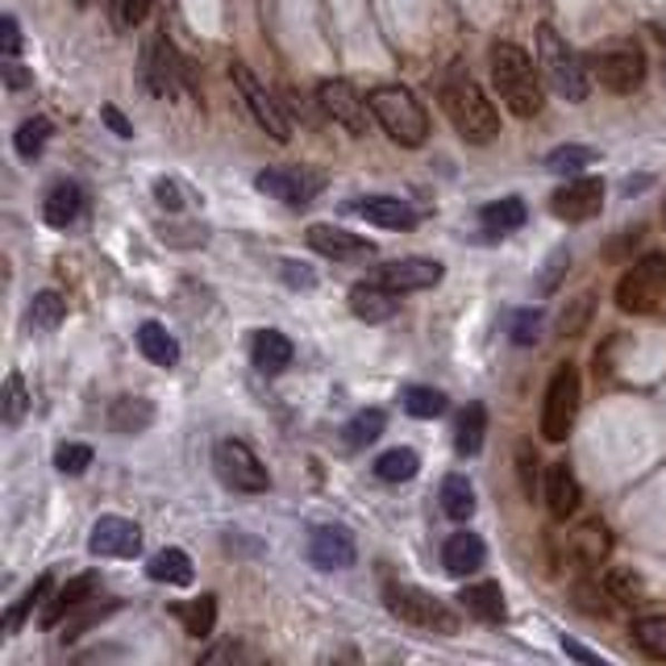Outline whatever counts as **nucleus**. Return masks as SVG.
Listing matches in <instances>:
<instances>
[{
	"mask_svg": "<svg viewBox=\"0 0 666 666\" xmlns=\"http://www.w3.org/2000/svg\"><path fill=\"white\" fill-rule=\"evenodd\" d=\"M438 100H442L450 126L459 129L462 143L471 146H488L500 134V112L488 100V92L476 84V76L467 67H445L442 84H438Z\"/></svg>",
	"mask_w": 666,
	"mask_h": 666,
	"instance_id": "1",
	"label": "nucleus"
},
{
	"mask_svg": "<svg viewBox=\"0 0 666 666\" xmlns=\"http://www.w3.org/2000/svg\"><path fill=\"white\" fill-rule=\"evenodd\" d=\"M488 63H492V84L500 100L508 105L512 117H538L541 105H546V88H541V76L533 59L525 55L517 42H496L488 50Z\"/></svg>",
	"mask_w": 666,
	"mask_h": 666,
	"instance_id": "2",
	"label": "nucleus"
},
{
	"mask_svg": "<svg viewBox=\"0 0 666 666\" xmlns=\"http://www.w3.org/2000/svg\"><path fill=\"white\" fill-rule=\"evenodd\" d=\"M371 109H375V121L383 126V134L392 138L396 146L404 150H417V146H425L429 138V112L425 105L413 96V88H404V84H380V88H371Z\"/></svg>",
	"mask_w": 666,
	"mask_h": 666,
	"instance_id": "3",
	"label": "nucleus"
},
{
	"mask_svg": "<svg viewBox=\"0 0 666 666\" xmlns=\"http://www.w3.org/2000/svg\"><path fill=\"white\" fill-rule=\"evenodd\" d=\"M538 67L546 84L555 88L562 100H587V88H591V71L584 67V59L575 55V47L555 30V26H538Z\"/></svg>",
	"mask_w": 666,
	"mask_h": 666,
	"instance_id": "4",
	"label": "nucleus"
},
{
	"mask_svg": "<svg viewBox=\"0 0 666 666\" xmlns=\"http://www.w3.org/2000/svg\"><path fill=\"white\" fill-rule=\"evenodd\" d=\"M587 71H591L608 92L625 96V92H637V88L646 84L650 63H646V50L637 47L634 38H620V42H608V47L596 50Z\"/></svg>",
	"mask_w": 666,
	"mask_h": 666,
	"instance_id": "5",
	"label": "nucleus"
},
{
	"mask_svg": "<svg viewBox=\"0 0 666 666\" xmlns=\"http://www.w3.org/2000/svg\"><path fill=\"white\" fill-rule=\"evenodd\" d=\"M383 600H388V613L400 617L404 625H413V629H429V634H459V617L445 608L438 596H429L421 587L413 584H392L383 591Z\"/></svg>",
	"mask_w": 666,
	"mask_h": 666,
	"instance_id": "6",
	"label": "nucleus"
},
{
	"mask_svg": "<svg viewBox=\"0 0 666 666\" xmlns=\"http://www.w3.org/2000/svg\"><path fill=\"white\" fill-rule=\"evenodd\" d=\"M666 301V254H646L620 275L617 304L620 313H654Z\"/></svg>",
	"mask_w": 666,
	"mask_h": 666,
	"instance_id": "7",
	"label": "nucleus"
},
{
	"mask_svg": "<svg viewBox=\"0 0 666 666\" xmlns=\"http://www.w3.org/2000/svg\"><path fill=\"white\" fill-rule=\"evenodd\" d=\"M213 467H217L225 488H234V492L258 496L271 488V476H267V467H263V459H258L242 438H222V442L213 445Z\"/></svg>",
	"mask_w": 666,
	"mask_h": 666,
	"instance_id": "8",
	"label": "nucleus"
},
{
	"mask_svg": "<svg viewBox=\"0 0 666 666\" xmlns=\"http://www.w3.org/2000/svg\"><path fill=\"white\" fill-rule=\"evenodd\" d=\"M579 396H584L579 371L571 363H562L555 371L550 388H546V404H541V438L546 442H562L571 433L575 417H579Z\"/></svg>",
	"mask_w": 666,
	"mask_h": 666,
	"instance_id": "9",
	"label": "nucleus"
},
{
	"mask_svg": "<svg viewBox=\"0 0 666 666\" xmlns=\"http://www.w3.org/2000/svg\"><path fill=\"white\" fill-rule=\"evenodd\" d=\"M254 188L263 192V196H271V200H284L287 208H304L325 192V175L317 167L287 163V167H267V172L254 175Z\"/></svg>",
	"mask_w": 666,
	"mask_h": 666,
	"instance_id": "10",
	"label": "nucleus"
},
{
	"mask_svg": "<svg viewBox=\"0 0 666 666\" xmlns=\"http://www.w3.org/2000/svg\"><path fill=\"white\" fill-rule=\"evenodd\" d=\"M229 76H234V88H238V96H242V105H246V112L254 117V126L263 129V134H271L275 143H287V138H292V129H287V117L280 112V105L271 100L267 88L254 80L251 67H246V63H234V67H229Z\"/></svg>",
	"mask_w": 666,
	"mask_h": 666,
	"instance_id": "11",
	"label": "nucleus"
},
{
	"mask_svg": "<svg viewBox=\"0 0 666 666\" xmlns=\"http://www.w3.org/2000/svg\"><path fill=\"white\" fill-rule=\"evenodd\" d=\"M317 100L321 109L330 112L337 126L346 129V134H354V138H363L366 129H371V117H375V109H371V100L366 96H359V88L346 80H325L317 88Z\"/></svg>",
	"mask_w": 666,
	"mask_h": 666,
	"instance_id": "12",
	"label": "nucleus"
},
{
	"mask_svg": "<svg viewBox=\"0 0 666 666\" xmlns=\"http://www.w3.org/2000/svg\"><path fill=\"white\" fill-rule=\"evenodd\" d=\"M179 80H184L179 55H175V47L163 33H155L143 47V84L155 96H167V100H172V96H179Z\"/></svg>",
	"mask_w": 666,
	"mask_h": 666,
	"instance_id": "13",
	"label": "nucleus"
},
{
	"mask_svg": "<svg viewBox=\"0 0 666 666\" xmlns=\"http://www.w3.org/2000/svg\"><path fill=\"white\" fill-rule=\"evenodd\" d=\"M604 208V179L591 175H575L567 188H558L550 196V213L558 222H591Z\"/></svg>",
	"mask_w": 666,
	"mask_h": 666,
	"instance_id": "14",
	"label": "nucleus"
},
{
	"mask_svg": "<svg viewBox=\"0 0 666 666\" xmlns=\"http://www.w3.org/2000/svg\"><path fill=\"white\" fill-rule=\"evenodd\" d=\"M445 267L438 263V258H392V263H383L380 271H375V280H380L383 287H392V292H425V287L442 284Z\"/></svg>",
	"mask_w": 666,
	"mask_h": 666,
	"instance_id": "15",
	"label": "nucleus"
},
{
	"mask_svg": "<svg viewBox=\"0 0 666 666\" xmlns=\"http://www.w3.org/2000/svg\"><path fill=\"white\" fill-rule=\"evenodd\" d=\"M308 246L317 254H325V258H333V263H366V258H375V246L366 238H359V234H350V229H342V225H308Z\"/></svg>",
	"mask_w": 666,
	"mask_h": 666,
	"instance_id": "16",
	"label": "nucleus"
},
{
	"mask_svg": "<svg viewBox=\"0 0 666 666\" xmlns=\"http://www.w3.org/2000/svg\"><path fill=\"white\" fill-rule=\"evenodd\" d=\"M88 550L96 558H134L143 550V529L134 521H126V517H100L92 525Z\"/></svg>",
	"mask_w": 666,
	"mask_h": 666,
	"instance_id": "17",
	"label": "nucleus"
},
{
	"mask_svg": "<svg viewBox=\"0 0 666 666\" xmlns=\"http://www.w3.org/2000/svg\"><path fill=\"white\" fill-rule=\"evenodd\" d=\"M354 538H350L346 529H337V525H317L313 533H308V562L317 567V571H346L354 567Z\"/></svg>",
	"mask_w": 666,
	"mask_h": 666,
	"instance_id": "18",
	"label": "nucleus"
},
{
	"mask_svg": "<svg viewBox=\"0 0 666 666\" xmlns=\"http://www.w3.org/2000/svg\"><path fill=\"white\" fill-rule=\"evenodd\" d=\"M608 550H613V538H608V525L604 521H584L562 541V555H567L571 567H600Z\"/></svg>",
	"mask_w": 666,
	"mask_h": 666,
	"instance_id": "19",
	"label": "nucleus"
},
{
	"mask_svg": "<svg viewBox=\"0 0 666 666\" xmlns=\"http://www.w3.org/2000/svg\"><path fill=\"white\" fill-rule=\"evenodd\" d=\"M396 308H400V292L383 287L380 280H366V284L350 287V313L359 321H366V325L396 317Z\"/></svg>",
	"mask_w": 666,
	"mask_h": 666,
	"instance_id": "20",
	"label": "nucleus"
},
{
	"mask_svg": "<svg viewBox=\"0 0 666 666\" xmlns=\"http://www.w3.org/2000/svg\"><path fill=\"white\" fill-rule=\"evenodd\" d=\"M579 500H584V488H579V479L567 462H555L550 471H546V508H550V517L555 521H567L579 512Z\"/></svg>",
	"mask_w": 666,
	"mask_h": 666,
	"instance_id": "21",
	"label": "nucleus"
},
{
	"mask_svg": "<svg viewBox=\"0 0 666 666\" xmlns=\"http://www.w3.org/2000/svg\"><path fill=\"white\" fill-rule=\"evenodd\" d=\"M483 558H488V546H483V538L479 533H450L442 546V567L454 579H467V575H476L479 567H483Z\"/></svg>",
	"mask_w": 666,
	"mask_h": 666,
	"instance_id": "22",
	"label": "nucleus"
},
{
	"mask_svg": "<svg viewBox=\"0 0 666 666\" xmlns=\"http://www.w3.org/2000/svg\"><path fill=\"white\" fill-rule=\"evenodd\" d=\"M359 217H366L371 225H380V229H413L417 225V208L409 200H400V196H366L354 205Z\"/></svg>",
	"mask_w": 666,
	"mask_h": 666,
	"instance_id": "23",
	"label": "nucleus"
},
{
	"mask_svg": "<svg viewBox=\"0 0 666 666\" xmlns=\"http://www.w3.org/2000/svg\"><path fill=\"white\" fill-rule=\"evenodd\" d=\"M292 354H296V346H292V342H287L280 330L254 333L251 359H254V366H258L263 375H280V371H287V366H292Z\"/></svg>",
	"mask_w": 666,
	"mask_h": 666,
	"instance_id": "24",
	"label": "nucleus"
},
{
	"mask_svg": "<svg viewBox=\"0 0 666 666\" xmlns=\"http://www.w3.org/2000/svg\"><path fill=\"white\" fill-rule=\"evenodd\" d=\"M96 587H100V579H96V575H76V579H67V584L55 591V600H50L42 625H59V620H63L71 608H80V604L92 600Z\"/></svg>",
	"mask_w": 666,
	"mask_h": 666,
	"instance_id": "25",
	"label": "nucleus"
},
{
	"mask_svg": "<svg viewBox=\"0 0 666 666\" xmlns=\"http://www.w3.org/2000/svg\"><path fill=\"white\" fill-rule=\"evenodd\" d=\"M462 608L471 613V617L488 620V625H500V620L508 617L505 613V591H500V584H471L462 587Z\"/></svg>",
	"mask_w": 666,
	"mask_h": 666,
	"instance_id": "26",
	"label": "nucleus"
},
{
	"mask_svg": "<svg viewBox=\"0 0 666 666\" xmlns=\"http://www.w3.org/2000/svg\"><path fill=\"white\" fill-rule=\"evenodd\" d=\"M84 208V188L80 184H55L47 196V205H42V217H47V225H55V229H67V225L80 217Z\"/></svg>",
	"mask_w": 666,
	"mask_h": 666,
	"instance_id": "27",
	"label": "nucleus"
},
{
	"mask_svg": "<svg viewBox=\"0 0 666 666\" xmlns=\"http://www.w3.org/2000/svg\"><path fill=\"white\" fill-rule=\"evenodd\" d=\"M138 350H143L146 363H155V366L179 363V342L163 330L159 321H143V325H138Z\"/></svg>",
	"mask_w": 666,
	"mask_h": 666,
	"instance_id": "28",
	"label": "nucleus"
},
{
	"mask_svg": "<svg viewBox=\"0 0 666 666\" xmlns=\"http://www.w3.org/2000/svg\"><path fill=\"white\" fill-rule=\"evenodd\" d=\"M155 421V404L150 400H143V396H121V400H112V409H109V429L112 433H143L146 425Z\"/></svg>",
	"mask_w": 666,
	"mask_h": 666,
	"instance_id": "29",
	"label": "nucleus"
},
{
	"mask_svg": "<svg viewBox=\"0 0 666 666\" xmlns=\"http://www.w3.org/2000/svg\"><path fill=\"white\" fill-rule=\"evenodd\" d=\"M146 575L155 584H172V587H188L192 584V558L179 550V546H167L159 555L146 562Z\"/></svg>",
	"mask_w": 666,
	"mask_h": 666,
	"instance_id": "30",
	"label": "nucleus"
},
{
	"mask_svg": "<svg viewBox=\"0 0 666 666\" xmlns=\"http://www.w3.org/2000/svg\"><path fill=\"white\" fill-rule=\"evenodd\" d=\"M525 217H529V208H525V200H517V196H505V200H492V205L479 208V222H483V229H488V234H508V229H521Z\"/></svg>",
	"mask_w": 666,
	"mask_h": 666,
	"instance_id": "31",
	"label": "nucleus"
},
{
	"mask_svg": "<svg viewBox=\"0 0 666 666\" xmlns=\"http://www.w3.org/2000/svg\"><path fill=\"white\" fill-rule=\"evenodd\" d=\"M483 433H488V409H483V404H467V409H462V417H459V433H454V450H459V454H467V459H471V454H479V450H483Z\"/></svg>",
	"mask_w": 666,
	"mask_h": 666,
	"instance_id": "32",
	"label": "nucleus"
},
{
	"mask_svg": "<svg viewBox=\"0 0 666 666\" xmlns=\"http://www.w3.org/2000/svg\"><path fill=\"white\" fill-rule=\"evenodd\" d=\"M442 512L450 521H471L476 517V488L467 483V476L442 479Z\"/></svg>",
	"mask_w": 666,
	"mask_h": 666,
	"instance_id": "33",
	"label": "nucleus"
},
{
	"mask_svg": "<svg viewBox=\"0 0 666 666\" xmlns=\"http://www.w3.org/2000/svg\"><path fill=\"white\" fill-rule=\"evenodd\" d=\"M417 471H421V459H417V450H409V445L383 450L380 459H375V476H380L383 483H409Z\"/></svg>",
	"mask_w": 666,
	"mask_h": 666,
	"instance_id": "34",
	"label": "nucleus"
},
{
	"mask_svg": "<svg viewBox=\"0 0 666 666\" xmlns=\"http://www.w3.org/2000/svg\"><path fill=\"white\" fill-rule=\"evenodd\" d=\"M400 404H404V413H409V417L433 421V417L445 413V392H438V388H425V383H413V388H404V392H400Z\"/></svg>",
	"mask_w": 666,
	"mask_h": 666,
	"instance_id": "35",
	"label": "nucleus"
},
{
	"mask_svg": "<svg viewBox=\"0 0 666 666\" xmlns=\"http://www.w3.org/2000/svg\"><path fill=\"white\" fill-rule=\"evenodd\" d=\"M67 317V301L59 296V292H38L30 304V330L33 333H50L59 330Z\"/></svg>",
	"mask_w": 666,
	"mask_h": 666,
	"instance_id": "36",
	"label": "nucleus"
},
{
	"mask_svg": "<svg viewBox=\"0 0 666 666\" xmlns=\"http://www.w3.org/2000/svg\"><path fill=\"white\" fill-rule=\"evenodd\" d=\"M383 425H388V413H383V409H363V413H354V421L346 425V445L350 450H363V445L380 442Z\"/></svg>",
	"mask_w": 666,
	"mask_h": 666,
	"instance_id": "37",
	"label": "nucleus"
},
{
	"mask_svg": "<svg viewBox=\"0 0 666 666\" xmlns=\"http://www.w3.org/2000/svg\"><path fill=\"white\" fill-rule=\"evenodd\" d=\"M634 646L646 654V658H666V617H637Z\"/></svg>",
	"mask_w": 666,
	"mask_h": 666,
	"instance_id": "38",
	"label": "nucleus"
},
{
	"mask_svg": "<svg viewBox=\"0 0 666 666\" xmlns=\"http://www.w3.org/2000/svg\"><path fill=\"white\" fill-rule=\"evenodd\" d=\"M591 163H596V150H591V146L567 143V146H558V150H550V155H546V172H555V175H579L584 167H591Z\"/></svg>",
	"mask_w": 666,
	"mask_h": 666,
	"instance_id": "39",
	"label": "nucleus"
},
{
	"mask_svg": "<svg viewBox=\"0 0 666 666\" xmlns=\"http://www.w3.org/2000/svg\"><path fill=\"white\" fill-rule=\"evenodd\" d=\"M175 617L184 620V629H188L192 637H208L213 625H217V600H213V596H200V600H192L188 608H175Z\"/></svg>",
	"mask_w": 666,
	"mask_h": 666,
	"instance_id": "40",
	"label": "nucleus"
},
{
	"mask_svg": "<svg viewBox=\"0 0 666 666\" xmlns=\"http://www.w3.org/2000/svg\"><path fill=\"white\" fill-rule=\"evenodd\" d=\"M50 143V121L47 117H30V121H21V129L13 134V146L21 159H38Z\"/></svg>",
	"mask_w": 666,
	"mask_h": 666,
	"instance_id": "41",
	"label": "nucleus"
},
{
	"mask_svg": "<svg viewBox=\"0 0 666 666\" xmlns=\"http://www.w3.org/2000/svg\"><path fill=\"white\" fill-rule=\"evenodd\" d=\"M604 587L617 604H646V584L629 571H608L604 575Z\"/></svg>",
	"mask_w": 666,
	"mask_h": 666,
	"instance_id": "42",
	"label": "nucleus"
},
{
	"mask_svg": "<svg viewBox=\"0 0 666 666\" xmlns=\"http://www.w3.org/2000/svg\"><path fill=\"white\" fill-rule=\"evenodd\" d=\"M26 409H30V392H26V380L21 375H9L4 380V404H0V413H4V425H17L21 417H26Z\"/></svg>",
	"mask_w": 666,
	"mask_h": 666,
	"instance_id": "43",
	"label": "nucleus"
},
{
	"mask_svg": "<svg viewBox=\"0 0 666 666\" xmlns=\"http://www.w3.org/2000/svg\"><path fill=\"white\" fill-rule=\"evenodd\" d=\"M47 596H50V575H42V579H38V584H33L30 591L21 596V604H13V608H9V617H4V634H13L17 625H21V620L33 613V604H42Z\"/></svg>",
	"mask_w": 666,
	"mask_h": 666,
	"instance_id": "44",
	"label": "nucleus"
},
{
	"mask_svg": "<svg viewBox=\"0 0 666 666\" xmlns=\"http://www.w3.org/2000/svg\"><path fill=\"white\" fill-rule=\"evenodd\" d=\"M55 467H59L63 476H84V471L92 467V445H84V442L59 445V454H55Z\"/></svg>",
	"mask_w": 666,
	"mask_h": 666,
	"instance_id": "45",
	"label": "nucleus"
},
{
	"mask_svg": "<svg viewBox=\"0 0 666 666\" xmlns=\"http://www.w3.org/2000/svg\"><path fill=\"white\" fill-rule=\"evenodd\" d=\"M538 330H541L538 308H521V313H512L508 333H512V342H517V346H533V342H538Z\"/></svg>",
	"mask_w": 666,
	"mask_h": 666,
	"instance_id": "46",
	"label": "nucleus"
},
{
	"mask_svg": "<svg viewBox=\"0 0 666 666\" xmlns=\"http://www.w3.org/2000/svg\"><path fill=\"white\" fill-rule=\"evenodd\" d=\"M575 600H579L584 613H608V604L604 600H613V596H608V587L604 584H579L575 587Z\"/></svg>",
	"mask_w": 666,
	"mask_h": 666,
	"instance_id": "47",
	"label": "nucleus"
},
{
	"mask_svg": "<svg viewBox=\"0 0 666 666\" xmlns=\"http://www.w3.org/2000/svg\"><path fill=\"white\" fill-rule=\"evenodd\" d=\"M517 462H521V488L533 496V483H538V454H533L529 445H521V450H517Z\"/></svg>",
	"mask_w": 666,
	"mask_h": 666,
	"instance_id": "48",
	"label": "nucleus"
},
{
	"mask_svg": "<svg viewBox=\"0 0 666 666\" xmlns=\"http://www.w3.org/2000/svg\"><path fill=\"white\" fill-rule=\"evenodd\" d=\"M155 196H159L163 208H179V205H184V188H179L175 179H159V184H155Z\"/></svg>",
	"mask_w": 666,
	"mask_h": 666,
	"instance_id": "49",
	"label": "nucleus"
},
{
	"mask_svg": "<svg viewBox=\"0 0 666 666\" xmlns=\"http://www.w3.org/2000/svg\"><path fill=\"white\" fill-rule=\"evenodd\" d=\"M150 4H155V0H121V21H126V26H143Z\"/></svg>",
	"mask_w": 666,
	"mask_h": 666,
	"instance_id": "50",
	"label": "nucleus"
},
{
	"mask_svg": "<svg viewBox=\"0 0 666 666\" xmlns=\"http://www.w3.org/2000/svg\"><path fill=\"white\" fill-rule=\"evenodd\" d=\"M100 117H105V126H109L117 138H134V126H129L126 117L112 109V105H105V109H100Z\"/></svg>",
	"mask_w": 666,
	"mask_h": 666,
	"instance_id": "51",
	"label": "nucleus"
},
{
	"mask_svg": "<svg viewBox=\"0 0 666 666\" xmlns=\"http://www.w3.org/2000/svg\"><path fill=\"white\" fill-rule=\"evenodd\" d=\"M0 33H4V55L13 59L17 50H21V30H17V17H4V21H0Z\"/></svg>",
	"mask_w": 666,
	"mask_h": 666,
	"instance_id": "52",
	"label": "nucleus"
},
{
	"mask_svg": "<svg viewBox=\"0 0 666 666\" xmlns=\"http://www.w3.org/2000/svg\"><path fill=\"white\" fill-rule=\"evenodd\" d=\"M587 308H591V296H579V304H575L571 317L562 313V333H579V325H584V317H587Z\"/></svg>",
	"mask_w": 666,
	"mask_h": 666,
	"instance_id": "53",
	"label": "nucleus"
},
{
	"mask_svg": "<svg viewBox=\"0 0 666 666\" xmlns=\"http://www.w3.org/2000/svg\"><path fill=\"white\" fill-rule=\"evenodd\" d=\"M284 275H287V284H301V287L317 284V280H313V271H304V263H284Z\"/></svg>",
	"mask_w": 666,
	"mask_h": 666,
	"instance_id": "54",
	"label": "nucleus"
},
{
	"mask_svg": "<svg viewBox=\"0 0 666 666\" xmlns=\"http://www.w3.org/2000/svg\"><path fill=\"white\" fill-rule=\"evenodd\" d=\"M4 80H9V88H21V84H30V76L21 71L17 59H9V63H4Z\"/></svg>",
	"mask_w": 666,
	"mask_h": 666,
	"instance_id": "55",
	"label": "nucleus"
},
{
	"mask_svg": "<svg viewBox=\"0 0 666 666\" xmlns=\"http://www.w3.org/2000/svg\"><path fill=\"white\" fill-rule=\"evenodd\" d=\"M562 650L571 654V658H584V663H596V654H591V650H584V646H579V641H562Z\"/></svg>",
	"mask_w": 666,
	"mask_h": 666,
	"instance_id": "56",
	"label": "nucleus"
},
{
	"mask_svg": "<svg viewBox=\"0 0 666 666\" xmlns=\"http://www.w3.org/2000/svg\"><path fill=\"white\" fill-rule=\"evenodd\" d=\"M88 4H92V0H76V9H88Z\"/></svg>",
	"mask_w": 666,
	"mask_h": 666,
	"instance_id": "57",
	"label": "nucleus"
},
{
	"mask_svg": "<svg viewBox=\"0 0 666 666\" xmlns=\"http://www.w3.org/2000/svg\"><path fill=\"white\" fill-rule=\"evenodd\" d=\"M663 225H666V200H663Z\"/></svg>",
	"mask_w": 666,
	"mask_h": 666,
	"instance_id": "58",
	"label": "nucleus"
}]
</instances>
